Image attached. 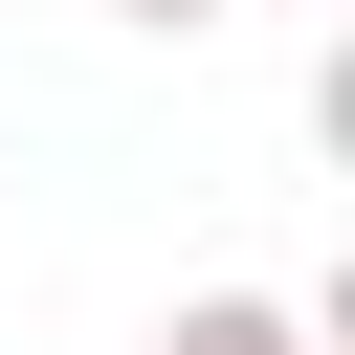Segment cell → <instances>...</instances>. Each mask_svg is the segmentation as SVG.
Masks as SVG:
<instances>
[{"mask_svg": "<svg viewBox=\"0 0 355 355\" xmlns=\"http://www.w3.org/2000/svg\"><path fill=\"white\" fill-rule=\"evenodd\" d=\"M155 355H333V333H311L288 288H178V311H155Z\"/></svg>", "mask_w": 355, "mask_h": 355, "instance_id": "1", "label": "cell"}, {"mask_svg": "<svg viewBox=\"0 0 355 355\" xmlns=\"http://www.w3.org/2000/svg\"><path fill=\"white\" fill-rule=\"evenodd\" d=\"M111 22H155V44H200V22H222V0H111Z\"/></svg>", "mask_w": 355, "mask_h": 355, "instance_id": "2", "label": "cell"}]
</instances>
